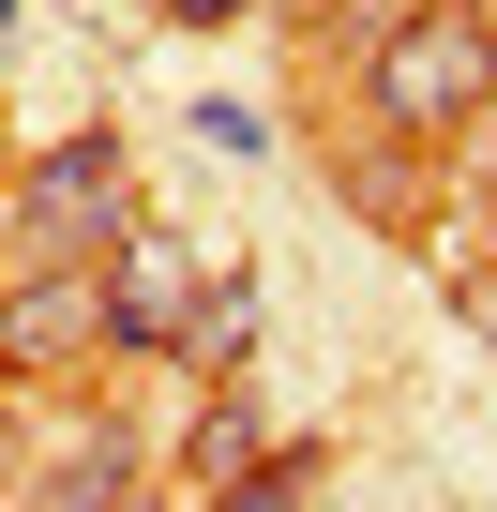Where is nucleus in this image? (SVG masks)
<instances>
[{
  "instance_id": "f257e3e1",
  "label": "nucleus",
  "mask_w": 497,
  "mask_h": 512,
  "mask_svg": "<svg viewBox=\"0 0 497 512\" xmlns=\"http://www.w3.org/2000/svg\"><path fill=\"white\" fill-rule=\"evenodd\" d=\"M362 106H377L392 136H467V121L497 106V46H482V16H467V0H407V16H377V46H362Z\"/></svg>"
},
{
  "instance_id": "f03ea898",
  "label": "nucleus",
  "mask_w": 497,
  "mask_h": 512,
  "mask_svg": "<svg viewBox=\"0 0 497 512\" xmlns=\"http://www.w3.org/2000/svg\"><path fill=\"white\" fill-rule=\"evenodd\" d=\"M121 226H136V181H121V136H106V121H76L61 151L16 166V241H31V272H91V241H121Z\"/></svg>"
},
{
  "instance_id": "7ed1b4c3",
  "label": "nucleus",
  "mask_w": 497,
  "mask_h": 512,
  "mask_svg": "<svg viewBox=\"0 0 497 512\" xmlns=\"http://www.w3.org/2000/svg\"><path fill=\"white\" fill-rule=\"evenodd\" d=\"M91 272H106V347H181L196 302H211V256H196L181 226H151V211L91 256Z\"/></svg>"
},
{
  "instance_id": "20e7f679",
  "label": "nucleus",
  "mask_w": 497,
  "mask_h": 512,
  "mask_svg": "<svg viewBox=\"0 0 497 512\" xmlns=\"http://www.w3.org/2000/svg\"><path fill=\"white\" fill-rule=\"evenodd\" d=\"M76 347H106V272H16L0 287V377H61Z\"/></svg>"
},
{
  "instance_id": "39448f33",
  "label": "nucleus",
  "mask_w": 497,
  "mask_h": 512,
  "mask_svg": "<svg viewBox=\"0 0 497 512\" xmlns=\"http://www.w3.org/2000/svg\"><path fill=\"white\" fill-rule=\"evenodd\" d=\"M31 512H136V452H121V437H91V452H61V467L31 482Z\"/></svg>"
},
{
  "instance_id": "423d86ee",
  "label": "nucleus",
  "mask_w": 497,
  "mask_h": 512,
  "mask_svg": "<svg viewBox=\"0 0 497 512\" xmlns=\"http://www.w3.org/2000/svg\"><path fill=\"white\" fill-rule=\"evenodd\" d=\"M181 467H196V497H211V482H241V467H272V452H257V407L211 392V407H196V437H181Z\"/></svg>"
},
{
  "instance_id": "0eeeda50",
  "label": "nucleus",
  "mask_w": 497,
  "mask_h": 512,
  "mask_svg": "<svg viewBox=\"0 0 497 512\" xmlns=\"http://www.w3.org/2000/svg\"><path fill=\"white\" fill-rule=\"evenodd\" d=\"M317 497V452H272V467H241V482H211L196 512H302Z\"/></svg>"
},
{
  "instance_id": "6e6552de",
  "label": "nucleus",
  "mask_w": 497,
  "mask_h": 512,
  "mask_svg": "<svg viewBox=\"0 0 497 512\" xmlns=\"http://www.w3.org/2000/svg\"><path fill=\"white\" fill-rule=\"evenodd\" d=\"M241 332H257V287H211V302H196V332H181V362H211V377H226V362H241Z\"/></svg>"
},
{
  "instance_id": "1a4fd4ad",
  "label": "nucleus",
  "mask_w": 497,
  "mask_h": 512,
  "mask_svg": "<svg viewBox=\"0 0 497 512\" xmlns=\"http://www.w3.org/2000/svg\"><path fill=\"white\" fill-rule=\"evenodd\" d=\"M166 16H181V31H211V16H241V0H166Z\"/></svg>"
},
{
  "instance_id": "9d476101",
  "label": "nucleus",
  "mask_w": 497,
  "mask_h": 512,
  "mask_svg": "<svg viewBox=\"0 0 497 512\" xmlns=\"http://www.w3.org/2000/svg\"><path fill=\"white\" fill-rule=\"evenodd\" d=\"M0 181H16V121H0Z\"/></svg>"
},
{
  "instance_id": "9b49d317",
  "label": "nucleus",
  "mask_w": 497,
  "mask_h": 512,
  "mask_svg": "<svg viewBox=\"0 0 497 512\" xmlns=\"http://www.w3.org/2000/svg\"><path fill=\"white\" fill-rule=\"evenodd\" d=\"M467 16H482V46H497V0H467Z\"/></svg>"
},
{
  "instance_id": "f8f14e48",
  "label": "nucleus",
  "mask_w": 497,
  "mask_h": 512,
  "mask_svg": "<svg viewBox=\"0 0 497 512\" xmlns=\"http://www.w3.org/2000/svg\"><path fill=\"white\" fill-rule=\"evenodd\" d=\"M0 31H16V0H0Z\"/></svg>"
},
{
  "instance_id": "ddd939ff",
  "label": "nucleus",
  "mask_w": 497,
  "mask_h": 512,
  "mask_svg": "<svg viewBox=\"0 0 497 512\" xmlns=\"http://www.w3.org/2000/svg\"><path fill=\"white\" fill-rule=\"evenodd\" d=\"M0 287H16V272H0Z\"/></svg>"
}]
</instances>
